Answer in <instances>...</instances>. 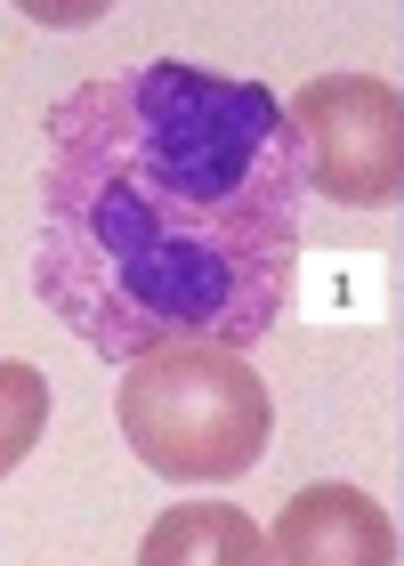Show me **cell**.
<instances>
[{
    "label": "cell",
    "instance_id": "obj_1",
    "mask_svg": "<svg viewBox=\"0 0 404 566\" xmlns=\"http://www.w3.org/2000/svg\"><path fill=\"white\" fill-rule=\"evenodd\" d=\"M308 163L267 82L179 57L65 90L41 122L33 292L106 365L259 348L291 307Z\"/></svg>",
    "mask_w": 404,
    "mask_h": 566
},
{
    "label": "cell",
    "instance_id": "obj_2",
    "mask_svg": "<svg viewBox=\"0 0 404 566\" xmlns=\"http://www.w3.org/2000/svg\"><path fill=\"white\" fill-rule=\"evenodd\" d=\"M114 421L155 478L226 485L259 470L275 437V397L243 348H162V356L121 365Z\"/></svg>",
    "mask_w": 404,
    "mask_h": 566
},
{
    "label": "cell",
    "instance_id": "obj_3",
    "mask_svg": "<svg viewBox=\"0 0 404 566\" xmlns=\"http://www.w3.org/2000/svg\"><path fill=\"white\" fill-rule=\"evenodd\" d=\"M299 163H308V195L348 202V211H381L404 187V97L396 82L372 73H323L291 97Z\"/></svg>",
    "mask_w": 404,
    "mask_h": 566
},
{
    "label": "cell",
    "instance_id": "obj_4",
    "mask_svg": "<svg viewBox=\"0 0 404 566\" xmlns=\"http://www.w3.org/2000/svg\"><path fill=\"white\" fill-rule=\"evenodd\" d=\"M267 566H396V518L364 485H308L275 518Z\"/></svg>",
    "mask_w": 404,
    "mask_h": 566
},
{
    "label": "cell",
    "instance_id": "obj_5",
    "mask_svg": "<svg viewBox=\"0 0 404 566\" xmlns=\"http://www.w3.org/2000/svg\"><path fill=\"white\" fill-rule=\"evenodd\" d=\"M138 566H267V534L235 502H170L146 526Z\"/></svg>",
    "mask_w": 404,
    "mask_h": 566
},
{
    "label": "cell",
    "instance_id": "obj_6",
    "mask_svg": "<svg viewBox=\"0 0 404 566\" xmlns=\"http://www.w3.org/2000/svg\"><path fill=\"white\" fill-rule=\"evenodd\" d=\"M41 429H49V380L24 356H0V478L33 453Z\"/></svg>",
    "mask_w": 404,
    "mask_h": 566
}]
</instances>
